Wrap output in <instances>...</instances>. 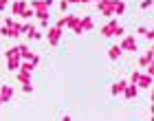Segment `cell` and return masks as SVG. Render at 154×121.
Instances as JSON below:
<instances>
[{"mask_svg":"<svg viewBox=\"0 0 154 121\" xmlns=\"http://www.w3.org/2000/svg\"><path fill=\"white\" fill-rule=\"evenodd\" d=\"M130 84H132V86H137V88H139V86H141V88H148L150 84H152V77H150V75H141V73L137 70V73H132Z\"/></svg>","mask_w":154,"mask_h":121,"instance_id":"obj_1","label":"cell"},{"mask_svg":"<svg viewBox=\"0 0 154 121\" xmlns=\"http://www.w3.org/2000/svg\"><path fill=\"white\" fill-rule=\"evenodd\" d=\"M46 40L51 46H57L60 40H62V29H57V26H51V29L46 31Z\"/></svg>","mask_w":154,"mask_h":121,"instance_id":"obj_2","label":"cell"},{"mask_svg":"<svg viewBox=\"0 0 154 121\" xmlns=\"http://www.w3.org/2000/svg\"><path fill=\"white\" fill-rule=\"evenodd\" d=\"M115 2L117 0H99V11L106 13V16H115Z\"/></svg>","mask_w":154,"mask_h":121,"instance_id":"obj_3","label":"cell"},{"mask_svg":"<svg viewBox=\"0 0 154 121\" xmlns=\"http://www.w3.org/2000/svg\"><path fill=\"white\" fill-rule=\"evenodd\" d=\"M117 20H110V22L106 24V26H101V35H103V38H110V35H115L117 33Z\"/></svg>","mask_w":154,"mask_h":121,"instance_id":"obj_4","label":"cell"},{"mask_svg":"<svg viewBox=\"0 0 154 121\" xmlns=\"http://www.w3.org/2000/svg\"><path fill=\"white\" fill-rule=\"evenodd\" d=\"M121 51H137V42H134V38L132 35H128V38H123V42H121Z\"/></svg>","mask_w":154,"mask_h":121,"instance_id":"obj_5","label":"cell"},{"mask_svg":"<svg viewBox=\"0 0 154 121\" xmlns=\"http://www.w3.org/2000/svg\"><path fill=\"white\" fill-rule=\"evenodd\" d=\"M26 9V2H24V0H18V2H13L11 5V11L13 13H18V16H22V11Z\"/></svg>","mask_w":154,"mask_h":121,"instance_id":"obj_6","label":"cell"},{"mask_svg":"<svg viewBox=\"0 0 154 121\" xmlns=\"http://www.w3.org/2000/svg\"><path fill=\"white\" fill-rule=\"evenodd\" d=\"M125 86H128V84H125L123 79H121V82H115V84H112V88H110V92H112V95H119V92H123Z\"/></svg>","mask_w":154,"mask_h":121,"instance_id":"obj_7","label":"cell"},{"mask_svg":"<svg viewBox=\"0 0 154 121\" xmlns=\"http://www.w3.org/2000/svg\"><path fill=\"white\" fill-rule=\"evenodd\" d=\"M137 92H139V88H137V86H132V84H128V86L123 88V95L128 97V99H132V97H137Z\"/></svg>","mask_w":154,"mask_h":121,"instance_id":"obj_8","label":"cell"},{"mask_svg":"<svg viewBox=\"0 0 154 121\" xmlns=\"http://www.w3.org/2000/svg\"><path fill=\"white\" fill-rule=\"evenodd\" d=\"M9 70H13V73H18V70H20V60H18V55L9 57Z\"/></svg>","mask_w":154,"mask_h":121,"instance_id":"obj_9","label":"cell"},{"mask_svg":"<svg viewBox=\"0 0 154 121\" xmlns=\"http://www.w3.org/2000/svg\"><path fill=\"white\" fill-rule=\"evenodd\" d=\"M18 79L22 82V84H31V73H26V70H18Z\"/></svg>","mask_w":154,"mask_h":121,"instance_id":"obj_10","label":"cell"},{"mask_svg":"<svg viewBox=\"0 0 154 121\" xmlns=\"http://www.w3.org/2000/svg\"><path fill=\"white\" fill-rule=\"evenodd\" d=\"M108 57H110V60H119V57H121V48H119V46H110Z\"/></svg>","mask_w":154,"mask_h":121,"instance_id":"obj_11","label":"cell"},{"mask_svg":"<svg viewBox=\"0 0 154 121\" xmlns=\"http://www.w3.org/2000/svg\"><path fill=\"white\" fill-rule=\"evenodd\" d=\"M11 92H13V90H11L9 86H2V88H0V95H2V97H0V99H2V104H5V101H7V99H9V97H11Z\"/></svg>","mask_w":154,"mask_h":121,"instance_id":"obj_12","label":"cell"},{"mask_svg":"<svg viewBox=\"0 0 154 121\" xmlns=\"http://www.w3.org/2000/svg\"><path fill=\"white\" fill-rule=\"evenodd\" d=\"M79 26H82V31L84 29H93V20H90V18H82L79 20Z\"/></svg>","mask_w":154,"mask_h":121,"instance_id":"obj_13","label":"cell"},{"mask_svg":"<svg viewBox=\"0 0 154 121\" xmlns=\"http://www.w3.org/2000/svg\"><path fill=\"white\" fill-rule=\"evenodd\" d=\"M150 60H152V51H145V55L141 57L139 64H141V66H150Z\"/></svg>","mask_w":154,"mask_h":121,"instance_id":"obj_14","label":"cell"},{"mask_svg":"<svg viewBox=\"0 0 154 121\" xmlns=\"http://www.w3.org/2000/svg\"><path fill=\"white\" fill-rule=\"evenodd\" d=\"M123 11H125V5H123V2H119V0H117V2H115V16H121Z\"/></svg>","mask_w":154,"mask_h":121,"instance_id":"obj_15","label":"cell"},{"mask_svg":"<svg viewBox=\"0 0 154 121\" xmlns=\"http://www.w3.org/2000/svg\"><path fill=\"white\" fill-rule=\"evenodd\" d=\"M150 5H152V0H143V2H141L143 9H150Z\"/></svg>","mask_w":154,"mask_h":121,"instance_id":"obj_16","label":"cell"},{"mask_svg":"<svg viewBox=\"0 0 154 121\" xmlns=\"http://www.w3.org/2000/svg\"><path fill=\"white\" fill-rule=\"evenodd\" d=\"M60 9H62V11L68 9V2H66V0H62V2H60Z\"/></svg>","mask_w":154,"mask_h":121,"instance_id":"obj_17","label":"cell"},{"mask_svg":"<svg viewBox=\"0 0 154 121\" xmlns=\"http://www.w3.org/2000/svg\"><path fill=\"white\" fill-rule=\"evenodd\" d=\"M33 90V84H24V92H31Z\"/></svg>","mask_w":154,"mask_h":121,"instance_id":"obj_18","label":"cell"},{"mask_svg":"<svg viewBox=\"0 0 154 121\" xmlns=\"http://www.w3.org/2000/svg\"><path fill=\"white\" fill-rule=\"evenodd\" d=\"M2 9H7V0H0V11Z\"/></svg>","mask_w":154,"mask_h":121,"instance_id":"obj_19","label":"cell"},{"mask_svg":"<svg viewBox=\"0 0 154 121\" xmlns=\"http://www.w3.org/2000/svg\"><path fill=\"white\" fill-rule=\"evenodd\" d=\"M62 121H71V117H68V115H64V117H62Z\"/></svg>","mask_w":154,"mask_h":121,"instance_id":"obj_20","label":"cell"},{"mask_svg":"<svg viewBox=\"0 0 154 121\" xmlns=\"http://www.w3.org/2000/svg\"><path fill=\"white\" fill-rule=\"evenodd\" d=\"M44 5L48 7V5H53V0H44Z\"/></svg>","mask_w":154,"mask_h":121,"instance_id":"obj_21","label":"cell"}]
</instances>
